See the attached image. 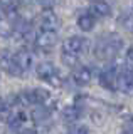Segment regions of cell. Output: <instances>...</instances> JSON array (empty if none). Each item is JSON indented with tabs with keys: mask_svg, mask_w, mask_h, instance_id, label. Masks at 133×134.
<instances>
[{
	"mask_svg": "<svg viewBox=\"0 0 133 134\" xmlns=\"http://www.w3.org/2000/svg\"><path fill=\"white\" fill-rule=\"evenodd\" d=\"M123 47V39L118 34H106L94 45V55L99 60L110 62L118 55L120 49Z\"/></svg>",
	"mask_w": 133,
	"mask_h": 134,
	"instance_id": "obj_1",
	"label": "cell"
},
{
	"mask_svg": "<svg viewBox=\"0 0 133 134\" xmlns=\"http://www.w3.org/2000/svg\"><path fill=\"white\" fill-rule=\"evenodd\" d=\"M86 47H88V42L83 37H69L64 40L62 44V60L66 65H74L78 60V57L81 54H84Z\"/></svg>",
	"mask_w": 133,
	"mask_h": 134,
	"instance_id": "obj_2",
	"label": "cell"
},
{
	"mask_svg": "<svg viewBox=\"0 0 133 134\" xmlns=\"http://www.w3.org/2000/svg\"><path fill=\"white\" fill-rule=\"evenodd\" d=\"M116 91L130 94L133 91V65L126 64L120 67L116 72Z\"/></svg>",
	"mask_w": 133,
	"mask_h": 134,
	"instance_id": "obj_3",
	"label": "cell"
},
{
	"mask_svg": "<svg viewBox=\"0 0 133 134\" xmlns=\"http://www.w3.org/2000/svg\"><path fill=\"white\" fill-rule=\"evenodd\" d=\"M49 97H51L49 91L35 87V89H29L25 92H22L17 97V100L20 104H44Z\"/></svg>",
	"mask_w": 133,
	"mask_h": 134,
	"instance_id": "obj_4",
	"label": "cell"
},
{
	"mask_svg": "<svg viewBox=\"0 0 133 134\" xmlns=\"http://www.w3.org/2000/svg\"><path fill=\"white\" fill-rule=\"evenodd\" d=\"M35 74L39 79L42 81H47L49 84H54V86H59L61 84V79H59V74H57V69L52 62H40L35 69Z\"/></svg>",
	"mask_w": 133,
	"mask_h": 134,
	"instance_id": "obj_5",
	"label": "cell"
},
{
	"mask_svg": "<svg viewBox=\"0 0 133 134\" xmlns=\"http://www.w3.org/2000/svg\"><path fill=\"white\" fill-rule=\"evenodd\" d=\"M59 17H57L51 8H47V10H44L42 14L39 17V27L40 30H52V32H57V29H59Z\"/></svg>",
	"mask_w": 133,
	"mask_h": 134,
	"instance_id": "obj_6",
	"label": "cell"
},
{
	"mask_svg": "<svg viewBox=\"0 0 133 134\" xmlns=\"http://www.w3.org/2000/svg\"><path fill=\"white\" fill-rule=\"evenodd\" d=\"M56 42H57V34L52 30H40L34 39L35 47L42 50H49L51 47L56 45Z\"/></svg>",
	"mask_w": 133,
	"mask_h": 134,
	"instance_id": "obj_7",
	"label": "cell"
},
{
	"mask_svg": "<svg viewBox=\"0 0 133 134\" xmlns=\"http://www.w3.org/2000/svg\"><path fill=\"white\" fill-rule=\"evenodd\" d=\"M0 67H2L3 72H7L9 75H14V77H20L24 74L20 70V67L17 65V62L14 60V55H10V54L0 55Z\"/></svg>",
	"mask_w": 133,
	"mask_h": 134,
	"instance_id": "obj_8",
	"label": "cell"
},
{
	"mask_svg": "<svg viewBox=\"0 0 133 134\" xmlns=\"http://www.w3.org/2000/svg\"><path fill=\"white\" fill-rule=\"evenodd\" d=\"M116 72H118V67L115 65L105 69L99 74V84L108 91H116Z\"/></svg>",
	"mask_w": 133,
	"mask_h": 134,
	"instance_id": "obj_9",
	"label": "cell"
},
{
	"mask_svg": "<svg viewBox=\"0 0 133 134\" xmlns=\"http://www.w3.org/2000/svg\"><path fill=\"white\" fill-rule=\"evenodd\" d=\"M14 60L17 62V65L20 67L22 72H27V70L32 69V65H34V54L27 49H22V50H19V52L14 54Z\"/></svg>",
	"mask_w": 133,
	"mask_h": 134,
	"instance_id": "obj_10",
	"label": "cell"
},
{
	"mask_svg": "<svg viewBox=\"0 0 133 134\" xmlns=\"http://www.w3.org/2000/svg\"><path fill=\"white\" fill-rule=\"evenodd\" d=\"M91 15L94 17H108L111 14V7L110 3H106L105 0H94V2H91Z\"/></svg>",
	"mask_w": 133,
	"mask_h": 134,
	"instance_id": "obj_11",
	"label": "cell"
},
{
	"mask_svg": "<svg viewBox=\"0 0 133 134\" xmlns=\"http://www.w3.org/2000/svg\"><path fill=\"white\" fill-rule=\"evenodd\" d=\"M91 70L88 69L86 65H81V67H78L76 70L73 72V79H74V82L78 84V86H88V84L91 82Z\"/></svg>",
	"mask_w": 133,
	"mask_h": 134,
	"instance_id": "obj_12",
	"label": "cell"
},
{
	"mask_svg": "<svg viewBox=\"0 0 133 134\" xmlns=\"http://www.w3.org/2000/svg\"><path fill=\"white\" fill-rule=\"evenodd\" d=\"M94 24H96V19H94V15H91V14H83V15L78 17V27H79L81 30H84V32L93 30Z\"/></svg>",
	"mask_w": 133,
	"mask_h": 134,
	"instance_id": "obj_13",
	"label": "cell"
},
{
	"mask_svg": "<svg viewBox=\"0 0 133 134\" xmlns=\"http://www.w3.org/2000/svg\"><path fill=\"white\" fill-rule=\"evenodd\" d=\"M79 116H81V111L78 106H71V107L64 109V119L66 121H76Z\"/></svg>",
	"mask_w": 133,
	"mask_h": 134,
	"instance_id": "obj_14",
	"label": "cell"
},
{
	"mask_svg": "<svg viewBox=\"0 0 133 134\" xmlns=\"http://www.w3.org/2000/svg\"><path fill=\"white\" fill-rule=\"evenodd\" d=\"M68 134H89V129L86 126H73Z\"/></svg>",
	"mask_w": 133,
	"mask_h": 134,
	"instance_id": "obj_15",
	"label": "cell"
},
{
	"mask_svg": "<svg viewBox=\"0 0 133 134\" xmlns=\"http://www.w3.org/2000/svg\"><path fill=\"white\" fill-rule=\"evenodd\" d=\"M32 114H34V119H35V121H42V119H45V117H47V116H45V114H47V111L40 107V109H35Z\"/></svg>",
	"mask_w": 133,
	"mask_h": 134,
	"instance_id": "obj_16",
	"label": "cell"
},
{
	"mask_svg": "<svg viewBox=\"0 0 133 134\" xmlns=\"http://www.w3.org/2000/svg\"><path fill=\"white\" fill-rule=\"evenodd\" d=\"M37 2H39V5H40V7H44L45 10H47V8H52L54 5H56L57 0H37Z\"/></svg>",
	"mask_w": 133,
	"mask_h": 134,
	"instance_id": "obj_17",
	"label": "cell"
},
{
	"mask_svg": "<svg viewBox=\"0 0 133 134\" xmlns=\"http://www.w3.org/2000/svg\"><path fill=\"white\" fill-rule=\"evenodd\" d=\"M121 134H133V122H131V124H128L126 127L123 129V132H121Z\"/></svg>",
	"mask_w": 133,
	"mask_h": 134,
	"instance_id": "obj_18",
	"label": "cell"
},
{
	"mask_svg": "<svg viewBox=\"0 0 133 134\" xmlns=\"http://www.w3.org/2000/svg\"><path fill=\"white\" fill-rule=\"evenodd\" d=\"M126 57H128V60L130 62H133V45L130 49H128V52H126Z\"/></svg>",
	"mask_w": 133,
	"mask_h": 134,
	"instance_id": "obj_19",
	"label": "cell"
}]
</instances>
